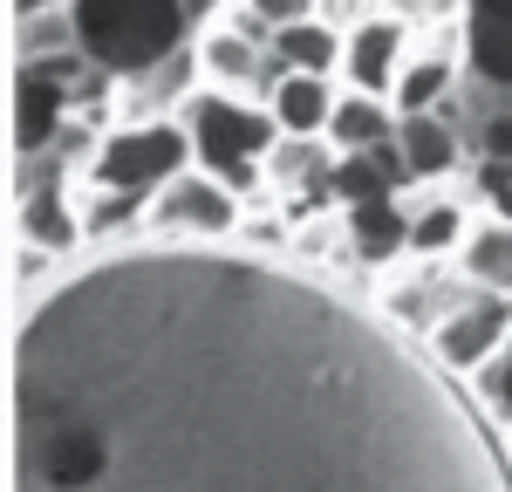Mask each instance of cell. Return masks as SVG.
Masks as SVG:
<instances>
[{
	"mask_svg": "<svg viewBox=\"0 0 512 492\" xmlns=\"http://www.w3.org/2000/svg\"><path fill=\"white\" fill-rule=\"evenodd\" d=\"M458 144H465V130L444 117V110L396 123V151H403V164H410V178H417V185H437V178L458 164Z\"/></svg>",
	"mask_w": 512,
	"mask_h": 492,
	"instance_id": "obj_12",
	"label": "cell"
},
{
	"mask_svg": "<svg viewBox=\"0 0 512 492\" xmlns=\"http://www.w3.org/2000/svg\"><path fill=\"white\" fill-rule=\"evenodd\" d=\"M451 89H458V69L444 55H424V62H403L390 103H396V117H431V110H444Z\"/></svg>",
	"mask_w": 512,
	"mask_h": 492,
	"instance_id": "obj_16",
	"label": "cell"
},
{
	"mask_svg": "<svg viewBox=\"0 0 512 492\" xmlns=\"http://www.w3.org/2000/svg\"><path fill=\"white\" fill-rule=\"evenodd\" d=\"M76 14L69 7H48L35 21H14V69H28V62H55V55H76Z\"/></svg>",
	"mask_w": 512,
	"mask_h": 492,
	"instance_id": "obj_18",
	"label": "cell"
},
{
	"mask_svg": "<svg viewBox=\"0 0 512 492\" xmlns=\"http://www.w3.org/2000/svg\"><path fill=\"white\" fill-rule=\"evenodd\" d=\"M335 82L328 76H301V69H280V82L267 89V110H274L280 137H328V117H335Z\"/></svg>",
	"mask_w": 512,
	"mask_h": 492,
	"instance_id": "obj_9",
	"label": "cell"
},
{
	"mask_svg": "<svg viewBox=\"0 0 512 492\" xmlns=\"http://www.w3.org/2000/svg\"><path fill=\"white\" fill-rule=\"evenodd\" d=\"M396 103L390 96H362V89H349L342 103H335V117H328V144L335 151H376V144H390L396 137Z\"/></svg>",
	"mask_w": 512,
	"mask_h": 492,
	"instance_id": "obj_13",
	"label": "cell"
},
{
	"mask_svg": "<svg viewBox=\"0 0 512 492\" xmlns=\"http://www.w3.org/2000/svg\"><path fill=\"white\" fill-rule=\"evenodd\" d=\"M219 7H226V0H185V21H192V28H212Z\"/></svg>",
	"mask_w": 512,
	"mask_h": 492,
	"instance_id": "obj_21",
	"label": "cell"
},
{
	"mask_svg": "<svg viewBox=\"0 0 512 492\" xmlns=\"http://www.w3.org/2000/svg\"><path fill=\"white\" fill-rule=\"evenodd\" d=\"M178 123L192 130V164L226 178L233 192H253L267 178V151L280 144V123L267 103H239L219 89H198L178 103Z\"/></svg>",
	"mask_w": 512,
	"mask_h": 492,
	"instance_id": "obj_2",
	"label": "cell"
},
{
	"mask_svg": "<svg viewBox=\"0 0 512 492\" xmlns=\"http://www.w3.org/2000/svg\"><path fill=\"white\" fill-rule=\"evenodd\" d=\"M342 240L355 246V260L390 267L410 253V205L403 199H369V205H342Z\"/></svg>",
	"mask_w": 512,
	"mask_h": 492,
	"instance_id": "obj_7",
	"label": "cell"
},
{
	"mask_svg": "<svg viewBox=\"0 0 512 492\" xmlns=\"http://www.w3.org/2000/svg\"><path fill=\"white\" fill-rule=\"evenodd\" d=\"M465 62L478 82L512 96V0H472L465 7Z\"/></svg>",
	"mask_w": 512,
	"mask_h": 492,
	"instance_id": "obj_8",
	"label": "cell"
},
{
	"mask_svg": "<svg viewBox=\"0 0 512 492\" xmlns=\"http://www.w3.org/2000/svg\"><path fill=\"white\" fill-rule=\"evenodd\" d=\"M512 335V294H485V287H465L458 308L431 328V356L444 369H465L472 376L499 342Z\"/></svg>",
	"mask_w": 512,
	"mask_h": 492,
	"instance_id": "obj_5",
	"label": "cell"
},
{
	"mask_svg": "<svg viewBox=\"0 0 512 492\" xmlns=\"http://www.w3.org/2000/svg\"><path fill=\"white\" fill-rule=\"evenodd\" d=\"M198 69H205L212 82H260V89L280 82L274 48H260L253 35H239L233 21H226V28H205V41H198Z\"/></svg>",
	"mask_w": 512,
	"mask_h": 492,
	"instance_id": "obj_10",
	"label": "cell"
},
{
	"mask_svg": "<svg viewBox=\"0 0 512 492\" xmlns=\"http://www.w3.org/2000/svg\"><path fill=\"white\" fill-rule=\"evenodd\" d=\"M178 171H192V130L178 117L117 123V130L96 144V164H89V178H96L103 192H130V199L164 192Z\"/></svg>",
	"mask_w": 512,
	"mask_h": 492,
	"instance_id": "obj_3",
	"label": "cell"
},
{
	"mask_svg": "<svg viewBox=\"0 0 512 492\" xmlns=\"http://www.w3.org/2000/svg\"><path fill=\"white\" fill-rule=\"evenodd\" d=\"M465 212H458V199H424V205H410V253L417 260H437V253H458L465 246Z\"/></svg>",
	"mask_w": 512,
	"mask_h": 492,
	"instance_id": "obj_17",
	"label": "cell"
},
{
	"mask_svg": "<svg viewBox=\"0 0 512 492\" xmlns=\"http://www.w3.org/2000/svg\"><path fill=\"white\" fill-rule=\"evenodd\" d=\"M48 7H69V0H14V21H35V14H48Z\"/></svg>",
	"mask_w": 512,
	"mask_h": 492,
	"instance_id": "obj_22",
	"label": "cell"
},
{
	"mask_svg": "<svg viewBox=\"0 0 512 492\" xmlns=\"http://www.w3.org/2000/svg\"><path fill=\"white\" fill-rule=\"evenodd\" d=\"M239 219H246L239 192L198 164L144 199V233H158V240H226V233H239Z\"/></svg>",
	"mask_w": 512,
	"mask_h": 492,
	"instance_id": "obj_4",
	"label": "cell"
},
{
	"mask_svg": "<svg viewBox=\"0 0 512 492\" xmlns=\"http://www.w3.org/2000/svg\"><path fill=\"white\" fill-rule=\"evenodd\" d=\"M82 55L103 76H151L185 55V0H69Z\"/></svg>",
	"mask_w": 512,
	"mask_h": 492,
	"instance_id": "obj_1",
	"label": "cell"
},
{
	"mask_svg": "<svg viewBox=\"0 0 512 492\" xmlns=\"http://www.w3.org/2000/svg\"><path fill=\"white\" fill-rule=\"evenodd\" d=\"M472 390H478V404H485V410H492V417L512 431V335L472 369Z\"/></svg>",
	"mask_w": 512,
	"mask_h": 492,
	"instance_id": "obj_19",
	"label": "cell"
},
{
	"mask_svg": "<svg viewBox=\"0 0 512 492\" xmlns=\"http://www.w3.org/2000/svg\"><path fill=\"white\" fill-rule=\"evenodd\" d=\"M14 226H21V240L41 246V253H69V246L89 240V226H82L76 199L62 192V185H41V192H21L14 205Z\"/></svg>",
	"mask_w": 512,
	"mask_h": 492,
	"instance_id": "obj_11",
	"label": "cell"
},
{
	"mask_svg": "<svg viewBox=\"0 0 512 492\" xmlns=\"http://www.w3.org/2000/svg\"><path fill=\"white\" fill-rule=\"evenodd\" d=\"M246 7H253V14H260V21L280 35V28H294V21H315L321 0H246Z\"/></svg>",
	"mask_w": 512,
	"mask_h": 492,
	"instance_id": "obj_20",
	"label": "cell"
},
{
	"mask_svg": "<svg viewBox=\"0 0 512 492\" xmlns=\"http://www.w3.org/2000/svg\"><path fill=\"white\" fill-rule=\"evenodd\" d=\"M403 41H410V21H403V14H369V21H355L349 48H342L349 89H362V96H396V76H403Z\"/></svg>",
	"mask_w": 512,
	"mask_h": 492,
	"instance_id": "obj_6",
	"label": "cell"
},
{
	"mask_svg": "<svg viewBox=\"0 0 512 492\" xmlns=\"http://www.w3.org/2000/svg\"><path fill=\"white\" fill-rule=\"evenodd\" d=\"M342 48H349V41L315 14V21H294V28L274 35V62L280 69H301V76H335V69H342Z\"/></svg>",
	"mask_w": 512,
	"mask_h": 492,
	"instance_id": "obj_15",
	"label": "cell"
},
{
	"mask_svg": "<svg viewBox=\"0 0 512 492\" xmlns=\"http://www.w3.org/2000/svg\"><path fill=\"white\" fill-rule=\"evenodd\" d=\"M458 267H465V281L485 287V294H512V226L506 219L472 226L465 246H458Z\"/></svg>",
	"mask_w": 512,
	"mask_h": 492,
	"instance_id": "obj_14",
	"label": "cell"
}]
</instances>
